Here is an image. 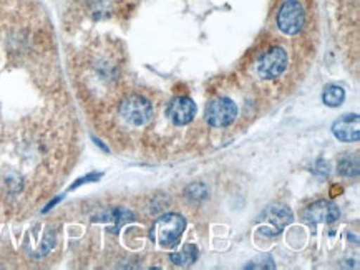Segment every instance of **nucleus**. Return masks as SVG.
<instances>
[{
    "label": "nucleus",
    "mask_w": 360,
    "mask_h": 270,
    "mask_svg": "<svg viewBox=\"0 0 360 270\" xmlns=\"http://www.w3.org/2000/svg\"><path fill=\"white\" fill-rule=\"evenodd\" d=\"M184 229H186V221L183 216L176 212H168L158 217L151 227V239H153L160 247L165 249H173L178 245L181 239Z\"/></svg>",
    "instance_id": "1"
},
{
    "label": "nucleus",
    "mask_w": 360,
    "mask_h": 270,
    "mask_svg": "<svg viewBox=\"0 0 360 270\" xmlns=\"http://www.w3.org/2000/svg\"><path fill=\"white\" fill-rule=\"evenodd\" d=\"M292 210L283 203H274L262 210L257 219L259 224V234L264 236H278L285 227L292 222Z\"/></svg>",
    "instance_id": "2"
},
{
    "label": "nucleus",
    "mask_w": 360,
    "mask_h": 270,
    "mask_svg": "<svg viewBox=\"0 0 360 270\" xmlns=\"http://www.w3.org/2000/svg\"><path fill=\"white\" fill-rule=\"evenodd\" d=\"M120 114L133 126H143L153 116V107L141 95H130L120 104Z\"/></svg>",
    "instance_id": "3"
},
{
    "label": "nucleus",
    "mask_w": 360,
    "mask_h": 270,
    "mask_svg": "<svg viewBox=\"0 0 360 270\" xmlns=\"http://www.w3.org/2000/svg\"><path fill=\"white\" fill-rule=\"evenodd\" d=\"M304 20V8L297 0H285L278 12V27L281 32L288 35H295L302 30Z\"/></svg>",
    "instance_id": "4"
},
{
    "label": "nucleus",
    "mask_w": 360,
    "mask_h": 270,
    "mask_svg": "<svg viewBox=\"0 0 360 270\" xmlns=\"http://www.w3.org/2000/svg\"><path fill=\"white\" fill-rule=\"evenodd\" d=\"M206 121L214 128L229 126L236 120L238 107L233 100L229 98H216L206 107Z\"/></svg>",
    "instance_id": "5"
},
{
    "label": "nucleus",
    "mask_w": 360,
    "mask_h": 270,
    "mask_svg": "<svg viewBox=\"0 0 360 270\" xmlns=\"http://www.w3.org/2000/svg\"><path fill=\"white\" fill-rule=\"evenodd\" d=\"M288 67V53L283 47H272L259 58L257 63V73L261 79L274 80L283 75Z\"/></svg>",
    "instance_id": "6"
},
{
    "label": "nucleus",
    "mask_w": 360,
    "mask_h": 270,
    "mask_svg": "<svg viewBox=\"0 0 360 270\" xmlns=\"http://www.w3.org/2000/svg\"><path fill=\"white\" fill-rule=\"evenodd\" d=\"M340 216V210L332 201H317L304 209L302 221L309 226H317V224H332Z\"/></svg>",
    "instance_id": "7"
},
{
    "label": "nucleus",
    "mask_w": 360,
    "mask_h": 270,
    "mask_svg": "<svg viewBox=\"0 0 360 270\" xmlns=\"http://www.w3.org/2000/svg\"><path fill=\"white\" fill-rule=\"evenodd\" d=\"M166 114H168L169 121L174 123L176 126H184L195 118L196 104L188 96H178V98L169 102L168 108H166Z\"/></svg>",
    "instance_id": "8"
},
{
    "label": "nucleus",
    "mask_w": 360,
    "mask_h": 270,
    "mask_svg": "<svg viewBox=\"0 0 360 270\" xmlns=\"http://www.w3.org/2000/svg\"><path fill=\"white\" fill-rule=\"evenodd\" d=\"M332 133L339 141L352 143L360 140V118L359 114H345L332 125Z\"/></svg>",
    "instance_id": "9"
},
{
    "label": "nucleus",
    "mask_w": 360,
    "mask_h": 270,
    "mask_svg": "<svg viewBox=\"0 0 360 270\" xmlns=\"http://www.w3.org/2000/svg\"><path fill=\"white\" fill-rule=\"evenodd\" d=\"M172 262L174 265H179V267H189L196 262L198 259V247L195 244H186L181 250L178 252H173L169 255Z\"/></svg>",
    "instance_id": "10"
},
{
    "label": "nucleus",
    "mask_w": 360,
    "mask_h": 270,
    "mask_svg": "<svg viewBox=\"0 0 360 270\" xmlns=\"http://www.w3.org/2000/svg\"><path fill=\"white\" fill-rule=\"evenodd\" d=\"M322 100H324V103L327 104V107L337 108L344 103L345 91L342 86H339V85H329V86H326L324 95H322Z\"/></svg>",
    "instance_id": "11"
},
{
    "label": "nucleus",
    "mask_w": 360,
    "mask_h": 270,
    "mask_svg": "<svg viewBox=\"0 0 360 270\" xmlns=\"http://www.w3.org/2000/svg\"><path fill=\"white\" fill-rule=\"evenodd\" d=\"M135 216L130 212V210H124V209H115L112 212L107 214H101V216L94 217V221H115L117 224V229L124 226L127 222H131Z\"/></svg>",
    "instance_id": "12"
},
{
    "label": "nucleus",
    "mask_w": 360,
    "mask_h": 270,
    "mask_svg": "<svg viewBox=\"0 0 360 270\" xmlns=\"http://www.w3.org/2000/svg\"><path fill=\"white\" fill-rule=\"evenodd\" d=\"M339 173L342 176H357L359 175V159L355 156H344L339 161Z\"/></svg>",
    "instance_id": "13"
},
{
    "label": "nucleus",
    "mask_w": 360,
    "mask_h": 270,
    "mask_svg": "<svg viewBox=\"0 0 360 270\" xmlns=\"http://www.w3.org/2000/svg\"><path fill=\"white\" fill-rule=\"evenodd\" d=\"M207 196V189L206 186L202 184V182H193V184H189L186 189H184V198L188 201H202L206 199Z\"/></svg>",
    "instance_id": "14"
},
{
    "label": "nucleus",
    "mask_w": 360,
    "mask_h": 270,
    "mask_svg": "<svg viewBox=\"0 0 360 270\" xmlns=\"http://www.w3.org/2000/svg\"><path fill=\"white\" fill-rule=\"evenodd\" d=\"M274 267H276L274 259H272L271 255H267V254L259 255V257L251 260V262L246 265L248 270H254V269H261V270L267 269V270H269V269H274Z\"/></svg>",
    "instance_id": "15"
},
{
    "label": "nucleus",
    "mask_w": 360,
    "mask_h": 270,
    "mask_svg": "<svg viewBox=\"0 0 360 270\" xmlns=\"http://www.w3.org/2000/svg\"><path fill=\"white\" fill-rule=\"evenodd\" d=\"M101 176H103V175H101V173H90V175L83 176V177H80V180H78V181H75V182H73V184L70 186V191H73V189H77V187H78V186L85 184V182H95V181H98Z\"/></svg>",
    "instance_id": "16"
},
{
    "label": "nucleus",
    "mask_w": 360,
    "mask_h": 270,
    "mask_svg": "<svg viewBox=\"0 0 360 270\" xmlns=\"http://www.w3.org/2000/svg\"><path fill=\"white\" fill-rule=\"evenodd\" d=\"M53 245H55V236H53V232H50L49 236H45L44 244L40 245V254H47Z\"/></svg>",
    "instance_id": "17"
},
{
    "label": "nucleus",
    "mask_w": 360,
    "mask_h": 270,
    "mask_svg": "<svg viewBox=\"0 0 360 270\" xmlns=\"http://www.w3.org/2000/svg\"><path fill=\"white\" fill-rule=\"evenodd\" d=\"M60 201H62V196H58V198H57V199L50 201V203H49L47 205H45V208H44V210H41V212H49V210H50V209H52L55 204H57V203H60Z\"/></svg>",
    "instance_id": "18"
}]
</instances>
